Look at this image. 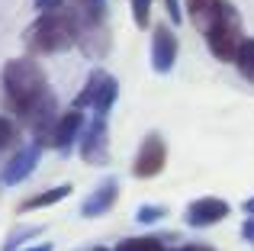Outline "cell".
<instances>
[{"instance_id": "1", "label": "cell", "mask_w": 254, "mask_h": 251, "mask_svg": "<svg viewBox=\"0 0 254 251\" xmlns=\"http://www.w3.org/2000/svg\"><path fill=\"white\" fill-rule=\"evenodd\" d=\"M3 94L10 110L19 116H29L39 103L49 97V84H45V71L32 58H16L3 68Z\"/></svg>"}, {"instance_id": "2", "label": "cell", "mask_w": 254, "mask_h": 251, "mask_svg": "<svg viewBox=\"0 0 254 251\" xmlns=\"http://www.w3.org/2000/svg\"><path fill=\"white\" fill-rule=\"evenodd\" d=\"M26 39H29V45L36 52H64V49L74 45L77 32H74V26H71L68 16H62V13H42V16L29 26Z\"/></svg>"}, {"instance_id": "3", "label": "cell", "mask_w": 254, "mask_h": 251, "mask_svg": "<svg viewBox=\"0 0 254 251\" xmlns=\"http://www.w3.org/2000/svg\"><path fill=\"white\" fill-rule=\"evenodd\" d=\"M206 42H209L212 55L219 58V62H235L238 49H242V19H238L235 6L225 0L222 3V13H219L216 26H212L209 32H206Z\"/></svg>"}, {"instance_id": "4", "label": "cell", "mask_w": 254, "mask_h": 251, "mask_svg": "<svg viewBox=\"0 0 254 251\" xmlns=\"http://www.w3.org/2000/svg\"><path fill=\"white\" fill-rule=\"evenodd\" d=\"M164 164H168V145H164V138L158 132H151V135H145L142 148H138L135 161H132V174L142 177V181H151V177H158L164 171Z\"/></svg>"}, {"instance_id": "5", "label": "cell", "mask_w": 254, "mask_h": 251, "mask_svg": "<svg viewBox=\"0 0 254 251\" xmlns=\"http://www.w3.org/2000/svg\"><path fill=\"white\" fill-rule=\"evenodd\" d=\"M39 158H42V145H39V142L19 148L16 155H13L10 161L3 164V171H0V187H16V184H23L26 177L36 171Z\"/></svg>"}, {"instance_id": "6", "label": "cell", "mask_w": 254, "mask_h": 251, "mask_svg": "<svg viewBox=\"0 0 254 251\" xmlns=\"http://www.w3.org/2000/svg\"><path fill=\"white\" fill-rule=\"evenodd\" d=\"M81 158L87 164H106L110 158V142H106V120L93 116L81 132Z\"/></svg>"}, {"instance_id": "7", "label": "cell", "mask_w": 254, "mask_h": 251, "mask_svg": "<svg viewBox=\"0 0 254 251\" xmlns=\"http://www.w3.org/2000/svg\"><path fill=\"white\" fill-rule=\"evenodd\" d=\"M229 213H232V206L225 200H219V196H199V200H193L190 206H187L184 219H187V226H193V229H209V226H216V222H222Z\"/></svg>"}, {"instance_id": "8", "label": "cell", "mask_w": 254, "mask_h": 251, "mask_svg": "<svg viewBox=\"0 0 254 251\" xmlns=\"http://www.w3.org/2000/svg\"><path fill=\"white\" fill-rule=\"evenodd\" d=\"M177 62V36L171 26H155L151 32V68L158 74H168Z\"/></svg>"}, {"instance_id": "9", "label": "cell", "mask_w": 254, "mask_h": 251, "mask_svg": "<svg viewBox=\"0 0 254 251\" xmlns=\"http://www.w3.org/2000/svg\"><path fill=\"white\" fill-rule=\"evenodd\" d=\"M116 196H119V181H116V177H106V181L97 184V190H93V193L81 203V216H87V219L103 216L106 209H113Z\"/></svg>"}, {"instance_id": "10", "label": "cell", "mask_w": 254, "mask_h": 251, "mask_svg": "<svg viewBox=\"0 0 254 251\" xmlns=\"http://www.w3.org/2000/svg\"><path fill=\"white\" fill-rule=\"evenodd\" d=\"M81 132H84V113H81V110H68L64 116H58L52 145L64 151V148H71V145H74V138H81Z\"/></svg>"}, {"instance_id": "11", "label": "cell", "mask_w": 254, "mask_h": 251, "mask_svg": "<svg viewBox=\"0 0 254 251\" xmlns=\"http://www.w3.org/2000/svg\"><path fill=\"white\" fill-rule=\"evenodd\" d=\"M222 3L225 0H187V13H190L193 26H196L203 36L216 26L219 13H222Z\"/></svg>"}, {"instance_id": "12", "label": "cell", "mask_w": 254, "mask_h": 251, "mask_svg": "<svg viewBox=\"0 0 254 251\" xmlns=\"http://www.w3.org/2000/svg\"><path fill=\"white\" fill-rule=\"evenodd\" d=\"M71 196V184H62V187H52V190H42L39 196H32V200L19 203V213H32V209H45V206H55V203L68 200Z\"/></svg>"}, {"instance_id": "13", "label": "cell", "mask_w": 254, "mask_h": 251, "mask_svg": "<svg viewBox=\"0 0 254 251\" xmlns=\"http://www.w3.org/2000/svg\"><path fill=\"white\" fill-rule=\"evenodd\" d=\"M116 97H119V84H116V77H113V74H106L103 84H100V90H97V100H93V113L106 116V113H110V107L116 103Z\"/></svg>"}, {"instance_id": "14", "label": "cell", "mask_w": 254, "mask_h": 251, "mask_svg": "<svg viewBox=\"0 0 254 251\" xmlns=\"http://www.w3.org/2000/svg\"><path fill=\"white\" fill-rule=\"evenodd\" d=\"M103 77H106V71H90V77H87V87L74 97V107H71V110H81V113H84L87 107H93V100H97V90H100V84H103Z\"/></svg>"}, {"instance_id": "15", "label": "cell", "mask_w": 254, "mask_h": 251, "mask_svg": "<svg viewBox=\"0 0 254 251\" xmlns=\"http://www.w3.org/2000/svg\"><path fill=\"white\" fill-rule=\"evenodd\" d=\"M113 251H164L158 235H135V239H123Z\"/></svg>"}, {"instance_id": "16", "label": "cell", "mask_w": 254, "mask_h": 251, "mask_svg": "<svg viewBox=\"0 0 254 251\" xmlns=\"http://www.w3.org/2000/svg\"><path fill=\"white\" fill-rule=\"evenodd\" d=\"M235 64L248 81H254V39H245L242 42V49H238V55H235Z\"/></svg>"}, {"instance_id": "17", "label": "cell", "mask_w": 254, "mask_h": 251, "mask_svg": "<svg viewBox=\"0 0 254 251\" xmlns=\"http://www.w3.org/2000/svg\"><path fill=\"white\" fill-rule=\"evenodd\" d=\"M42 232V226H26V229H16V232L6 239V245H3V251H23L26 248V242L32 239V235H39Z\"/></svg>"}, {"instance_id": "18", "label": "cell", "mask_w": 254, "mask_h": 251, "mask_svg": "<svg viewBox=\"0 0 254 251\" xmlns=\"http://www.w3.org/2000/svg\"><path fill=\"white\" fill-rule=\"evenodd\" d=\"M164 216H168V206H142L135 219L148 226V222H158V219H164Z\"/></svg>"}, {"instance_id": "19", "label": "cell", "mask_w": 254, "mask_h": 251, "mask_svg": "<svg viewBox=\"0 0 254 251\" xmlns=\"http://www.w3.org/2000/svg\"><path fill=\"white\" fill-rule=\"evenodd\" d=\"M148 10H151V0H132V16H135L138 26H148Z\"/></svg>"}, {"instance_id": "20", "label": "cell", "mask_w": 254, "mask_h": 251, "mask_svg": "<svg viewBox=\"0 0 254 251\" xmlns=\"http://www.w3.org/2000/svg\"><path fill=\"white\" fill-rule=\"evenodd\" d=\"M13 138H16V126H13V120L0 116V148H6Z\"/></svg>"}, {"instance_id": "21", "label": "cell", "mask_w": 254, "mask_h": 251, "mask_svg": "<svg viewBox=\"0 0 254 251\" xmlns=\"http://www.w3.org/2000/svg\"><path fill=\"white\" fill-rule=\"evenodd\" d=\"M164 6H168V13H171V19H174V23H180V19H184V10H180V0H164Z\"/></svg>"}, {"instance_id": "22", "label": "cell", "mask_w": 254, "mask_h": 251, "mask_svg": "<svg viewBox=\"0 0 254 251\" xmlns=\"http://www.w3.org/2000/svg\"><path fill=\"white\" fill-rule=\"evenodd\" d=\"M62 3H64V0H36V6L42 13H58V6H62Z\"/></svg>"}, {"instance_id": "23", "label": "cell", "mask_w": 254, "mask_h": 251, "mask_svg": "<svg viewBox=\"0 0 254 251\" xmlns=\"http://www.w3.org/2000/svg\"><path fill=\"white\" fill-rule=\"evenodd\" d=\"M242 235H245V239H248L251 245H254V219H248V222L242 226Z\"/></svg>"}, {"instance_id": "24", "label": "cell", "mask_w": 254, "mask_h": 251, "mask_svg": "<svg viewBox=\"0 0 254 251\" xmlns=\"http://www.w3.org/2000/svg\"><path fill=\"white\" fill-rule=\"evenodd\" d=\"M23 251H52V245L49 242H39V245H26Z\"/></svg>"}, {"instance_id": "25", "label": "cell", "mask_w": 254, "mask_h": 251, "mask_svg": "<svg viewBox=\"0 0 254 251\" xmlns=\"http://www.w3.org/2000/svg\"><path fill=\"white\" fill-rule=\"evenodd\" d=\"M174 251H212L209 245H184V248H174Z\"/></svg>"}, {"instance_id": "26", "label": "cell", "mask_w": 254, "mask_h": 251, "mask_svg": "<svg viewBox=\"0 0 254 251\" xmlns=\"http://www.w3.org/2000/svg\"><path fill=\"white\" fill-rule=\"evenodd\" d=\"M245 213H248V219H254V196H251V200H245Z\"/></svg>"}, {"instance_id": "27", "label": "cell", "mask_w": 254, "mask_h": 251, "mask_svg": "<svg viewBox=\"0 0 254 251\" xmlns=\"http://www.w3.org/2000/svg\"><path fill=\"white\" fill-rule=\"evenodd\" d=\"M93 251H106V248H93Z\"/></svg>"}]
</instances>
